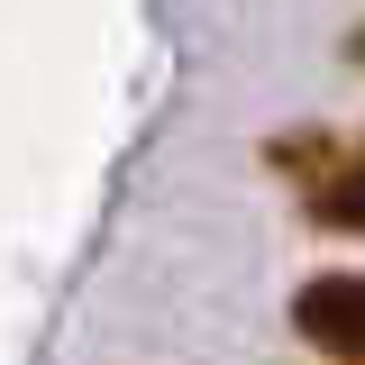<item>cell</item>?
Here are the masks:
<instances>
[{
    "mask_svg": "<svg viewBox=\"0 0 365 365\" xmlns=\"http://www.w3.org/2000/svg\"><path fill=\"white\" fill-rule=\"evenodd\" d=\"M274 165L302 182V210H311L319 228L365 237V155L347 146V137H283V146H274Z\"/></svg>",
    "mask_w": 365,
    "mask_h": 365,
    "instance_id": "6da1fadb",
    "label": "cell"
},
{
    "mask_svg": "<svg viewBox=\"0 0 365 365\" xmlns=\"http://www.w3.org/2000/svg\"><path fill=\"white\" fill-rule=\"evenodd\" d=\"M292 329L311 338L319 356L365 365V274H311L292 292Z\"/></svg>",
    "mask_w": 365,
    "mask_h": 365,
    "instance_id": "7a4b0ae2",
    "label": "cell"
}]
</instances>
